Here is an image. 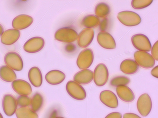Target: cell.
Here are the masks:
<instances>
[{"instance_id": "cell-31", "label": "cell", "mask_w": 158, "mask_h": 118, "mask_svg": "<svg viewBox=\"0 0 158 118\" xmlns=\"http://www.w3.org/2000/svg\"><path fill=\"white\" fill-rule=\"evenodd\" d=\"M152 55L155 60H158V41H157L151 48Z\"/></svg>"}, {"instance_id": "cell-12", "label": "cell", "mask_w": 158, "mask_h": 118, "mask_svg": "<svg viewBox=\"0 0 158 118\" xmlns=\"http://www.w3.org/2000/svg\"><path fill=\"white\" fill-rule=\"evenodd\" d=\"M100 101L107 107L111 108H116L118 106V103L116 95L109 90L102 91L99 96Z\"/></svg>"}, {"instance_id": "cell-15", "label": "cell", "mask_w": 158, "mask_h": 118, "mask_svg": "<svg viewBox=\"0 0 158 118\" xmlns=\"http://www.w3.org/2000/svg\"><path fill=\"white\" fill-rule=\"evenodd\" d=\"M93 79V72L89 69H83L77 73L74 76V81L80 84L86 85L90 83Z\"/></svg>"}, {"instance_id": "cell-13", "label": "cell", "mask_w": 158, "mask_h": 118, "mask_svg": "<svg viewBox=\"0 0 158 118\" xmlns=\"http://www.w3.org/2000/svg\"><path fill=\"white\" fill-rule=\"evenodd\" d=\"M33 18L28 15L20 14L15 17L12 20V27L18 30L24 29L30 26L33 22Z\"/></svg>"}, {"instance_id": "cell-27", "label": "cell", "mask_w": 158, "mask_h": 118, "mask_svg": "<svg viewBox=\"0 0 158 118\" xmlns=\"http://www.w3.org/2000/svg\"><path fill=\"white\" fill-rule=\"evenodd\" d=\"M130 79L127 77L123 76H119L112 78L110 82V85L113 87H118L121 85H126L129 84Z\"/></svg>"}, {"instance_id": "cell-25", "label": "cell", "mask_w": 158, "mask_h": 118, "mask_svg": "<svg viewBox=\"0 0 158 118\" xmlns=\"http://www.w3.org/2000/svg\"><path fill=\"white\" fill-rule=\"evenodd\" d=\"M43 102V97L41 94L39 92H36L31 99V109L35 112L38 111L42 108Z\"/></svg>"}, {"instance_id": "cell-23", "label": "cell", "mask_w": 158, "mask_h": 118, "mask_svg": "<svg viewBox=\"0 0 158 118\" xmlns=\"http://www.w3.org/2000/svg\"><path fill=\"white\" fill-rule=\"evenodd\" d=\"M17 118H38V116L36 112L31 108L27 107H20L16 112Z\"/></svg>"}, {"instance_id": "cell-8", "label": "cell", "mask_w": 158, "mask_h": 118, "mask_svg": "<svg viewBox=\"0 0 158 118\" xmlns=\"http://www.w3.org/2000/svg\"><path fill=\"white\" fill-rule=\"evenodd\" d=\"M2 105L4 113L9 116L13 115L15 113L18 105L15 98L10 94H6L3 96Z\"/></svg>"}, {"instance_id": "cell-17", "label": "cell", "mask_w": 158, "mask_h": 118, "mask_svg": "<svg viewBox=\"0 0 158 118\" xmlns=\"http://www.w3.org/2000/svg\"><path fill=\"white\" fill-rule=\"evenodd\" d=\"M117 94L123 101L126 102L133 101L135 98V95L132 90L126 85H121L116 88Z\"/></svg>"}, {"instance_id": "cell-19", "label": "cell", "mask_w": 158, "mask_h": 118, "mask_svg": "<svg viewBox=\"0 0 158 118\" xmlns=\"http://www.w3.org/2000/svg\"><path fill=\"white\" fill-rule=\"evenodd\" d=\"M28 78L31 84L34 87H39L41 86L43 81L41 72L36 67H33L29 70Z\"/></svg>"}, {"instance_id": "cell-10", "label": "cell", "mask_w": 158, "mask_h": 118, "mask_svg": "<svg viewBox=\"0 0 158 118\" xmlns=\"http://www.w3.org/2000/svg\"><path fill=\"white\" fill-rule=\"evenodd\" d=\"M11 86L13 90L20 95L28 96L32 92L30 84L23 80H15L12 82Z\"/></svg>"}, {"instance_id": "cell-3", "label": "cell", "mask_w": 158, "mask_h": 118, "mask_svg": "<svg viewBox=\"0 0 158 118\" xmlns=\"http://www.w3.org/2000/svg\"><path fill=\"white\" fill-rule=\"evenodd\" d=\"M66 89L68 94L75 99L82 100L86 97V92L84 88L80 84L74 81L68 82Z\"/></svg>"}, {"instance_id": "cell-33", "label": "cell", "mask_w": 158, "mask_h": 118, "mask_svg": "<svg viewBox=\"0 0 158 118\" xmlns=\"http://www.w3.org/2000/svg\"><path fill=\"white\" fill-rule=\"evenodd\" d=\"M123 118H141L136 114L132 113H127L124 114Z\"/></svg>"}, {"instance_id": "cell-22", "label": "cell", "mask_w": 158, "mask_h": 118, "mask_svg": "<svg viewBox=\"0 0 158 118\" xmlns=\"http://www.w3.org/2000/svg\"><path fill=\"white\" fill-rule=\"evenodd\" d=\"M110 6L106 3L100 2L97 4L95 8V13L98 18H105L107 17L110 12Z\"/></svg>"}, {"instance_id": "cell-5", "label": "cell", "mask_w": 158, "mask_h": 118, "mask_svg": "<svg viewBox=\"0 0 158 118\" xmlns=\"http://www.w3.org/2000/svg\"><path fill=\"white\" fill-rule=\"evenodd\" d=\"M135 61L138 65L145 69H150L154 66L155 61L149 53L144 51H137L134 55Z\"/></svg>"}, {"instance_id": "cell-28", "label": "cell", "mask_w": 158, "mask_h": 118, "mask_svg": "<svg viewBox=\"0 0 158 118\" xmlns=\"http://www.w3.org/2000/svg\"><path fill=\"white\" fill-rule=\"evenodd\" d=\"M153 0H133L131 2L132 7L135 9H140L145 8L149 6Z\"/></svg>"}, {"instance_id": "cell-36", "label": "cell", "mask_w": 158, "mask_h": 118, "mask_svg": "<svg viewBox=\"0 0 158 118\" xmlns=\"http://www.w3.org/2000/svg\"><path fill=\"white\" fill-rule=\"evenodd\" d=\"M0 118H3V116L1 113L0 112Z\"/></svg>"}, {"instance_id": "cell-29", "label": "cell", "mask_w": 158, "mask_h": 118, "mask_svg": "<svg viewBox=\"0 0 158 118\" xmlns=\"http://www.w3.org/2000/svg\"><path fill=\"white\" fill-rule=\"evenodd\" d=\"M16 100L17 105L20 107H27L31 103V99L28 96L19 95Z\"/></svg>"}, {"instance_id": "cell-1", "label": "cell", "mask_w": 158, "mask_h": 118, "mask_svg": "<svg viewBox=\"0 0 158 118\" xmlns=\"http://www.w3.org/2000/svg\"><path fill=\"white\" fill-rule=\"evenodd\" d=\"M117 18L122 24L128 26H137L141 21L140 16L135 12L131 11L120 12L118 14Z\"/></svg>"}, {"instance_id": "cell-7", "label": "cell", "mask_w": 158, "mask_h": 118, "mask_svg": "<svg viewBox=\"0 0 158 118\" xmlns=\"http://www.w3.org/2000/svg\"><path fill=\"white\" fill-rule=\"evenodd\" d=\"M152 106L151 99L148 94L143 93L138 98L137 107L139 113L143 116H147L150 112Z\"/></svg>"}, {"instance_id": "cell-6", "label": "cell", "mask_w": 158, "mask_h": 118, "mask_svg": "<svg viewBox=\"0 0 158 118\" xmlns=\"http://www.w3.org/2000/svg\"><path fill=\"white\" fill-rule=\"evenodd\" d=\"M131 41L133 46L139 51L149 52L151 49V43L148 37L141 33L132 36Z\"/></svg>"}, {"instance_id": "cell-21", "label": "cell", "mask_w": 158, "mask_h": 118, "mask_svg": "<svg viewBox=\"0 0 158 118\" xmlns=\"http://www.w3.org/2000/svg\"><path fill=\"white\" fill-rule=\"evenodd\" d=\"M23 49L29 53L38 52L42 48L40 47V37H34L27 40L24 44Z\"/></svg>"}, {"instance_id": "cell-11", "label": "cell", "mask_w": 158, "mask_h": 118, "mask_svg": "<svg viewBox=\"0 0 158 118\" xmlns=\"http://www.w3.org/2000/svg\"><path fill=\"white\" fill-rule=\"evenodd\" d=\"M97 41L99 44L104 49H112L116 48V44L114 38L107 32H100L97 35Z\"/></svg>"}, {"instance_id": "cell-2", "label": "cell", "mask_w": 158, "mask_h": 118, "mask_svg": "<svg viewBox=\"0 0 158 118\" xmlns=\"http://www.w3.org/2000/svg\"><path fill=\"white\" fill-rule=\"evenodd\" d=\"M4 61L6 65L16 71H21L23 68V62L20 56L17 53L10 51L4 57Z\"/></svg>"}, {"instance_id": "cell-18", "label": "cell", "mask_w": 158, "mask_h": 118, "mask_svg": "<svg viewBox=\"0 0 158 118\" xmlns=\"http://www.w3.org/2000/svg\"><path fill=\"white\" fill-rule=\"evenodd\" d=\"M139 65L135 61L132 59H127L123 61L120 65V69L123 73L132 74L138 70Z\"/></svg>"}, {"instance_id": "cell-35", "label": "cell", "mask_w": 158, "mask_h": 118, "mask_svg": "<svg viewBox=\"0 0 158 118\" xmlns=\"http://www.w3.org/2000/svg\"><path fill=\"white\" fill-rule=\"evenodd\" d=\"M4 32V28L3 26L0 24V37L1 36Z\"/></svg>"}, {"instance_id": "cell-30", "label": "cell", "mask_w": 158, "mask_h": 118, "mask_svg": "<svg viewBox=\"0 0 158 118\" xmlns=\"http://www.w3.org/2000/svg\"><path fill=\"white\" fill-rule=\"evenodd\" d=\"M109 20L107 18H103L99 24V29L101 32H105L108 28Z\"/></svg>"}, {"instance_id": "cell-16", "label": "cell", "mask_w": 158, "mask_h": 118, "mask_svg": "<svg viewBox=\"0 0 158 118\" xmlns=\"http://www.w3.org/2000/svg\"><path fill=\"white\" fill-rule=\"evenodd\" d=\"M65 74L59 70H54L48 72L45 76L47 82L52 85H56L62 82L65 78Z\"/></svg>"}, {"instance_id": "cell-34", "label": "cell", "mask_w": 158, "mask_h": 118, "mask_svg": "<svg viewBox=\"0 0 158 118\" xmlns=\"http://www.w3.org/2000/svg\"><path fill=\"white\" fill-rule=\"evenodd\" d=\"M151 74L153 77L158 78V66L157 65L154 68L151 70Z\"/></svg>"}, {"instance_id": "cell-32", "label": "cell", "mask_w": 158, "mask_h": 118, "mask_svg": "<svg viewBox=\"0 0 158 118\" xmlns=\"http://www.w3.org/2000/svg\"><path fill=\"white\" fill-rule=\"evenodd\" d=\"M122 115L121 113L118 112H114L108 114L105 118H122Z\"/></svg>"}, {"instance_id": "cell-4", "label": "cell", "mask_w": 158, "mask_h": 118, "mask_svg": "<svg viewBox=\"0 0 158 118\" xmlns=\"http://www.w3.org/2000/svg\"><path fill=\"white\" fill-rule=\"evenodd\" d=\"M109 72L106 66L100 63L96 67L93 73V79L95 84L98 86H102L107 82Z\"/></svg>"}, {"instance_id": "cell-14", "label": "cell", "mask_w": 158, "mask_h": 118, "mask_svg": "<svg viewBox=\"0 0 158 118\" xmlns=\"http://www.w3.org/2000/svg\"><path fill=\"white\" fill-rule=\"evenodd\" d=\"M20 35V31L15 29H10L5 30L2 35L1 41L5 45H11L16 42Z\"/></svg>"}, {"instance_id": "cell-20", "label": "cell", "mask_w": 158, "mask_h": 118, "mask_svg": "<svg viewBox=\"0 0 158 118\" xmlns=\"http://www.w3.org/2000/svg\"><path fill=\"white\" fill-rule=\"evenodd\" d=\"M0 78L3 81L12 82L17 78L16 75L13 69L6 65L0 66Z\"/></svg>"}, {"instance_id": "cell-37", "label": "cell", "mask_w": 158, "mask_h": 118, "mask_svg": "<svg viewBox=\"0 0 158 118\" xmlns=\"http://www.w3.org/2000/svg\"><path fill=\"white\" fill-rule=\"evenodd\" d=\"M56 118H64L63 117H61V116H58V117H56Z\"/></svg>"}, {"instance_id": "cell-24", "label": "cell", "mask_w": 158, "mask_h": 118, "mask_svg": "<svg viewBox=\"0 0 158 118\" xmlns=\"http://www.w3.org/2000/svg\"><path fill=\"white\" fill-rule=\"evenodd\" d=\"M94 36V30L90 28H86L81 32V47H86L92 41Z\"/></svg>"}, {"instance_id": "cell-9", "label": "cell", "mask_w": 158, "mask_h": 118, "mask_svg": "<svg viewBox=\"0 0 158 118\" xmlns=\"http://www.w3.org/2000/svg\"><path fill=\"white\" fill-rule=\"evenodd\" d=\"M94 54L92 50L88 48L81 52L77 60V64L81 69H85L89 68L94 60Z\"/></svg>"}, {"instance_id": "cell-26", "label": "cell", "mask_w": 158, "mask_h": 118, "mask_svg": "<svg viewBox=\"0 0 158 118\" xmlns=\"http://www.w3.org/2000/svg\"><path fill=\"white\" fill-rule=\"evenodd\" d=\"M99 18L94 14H89L85 16L82 20L83 25L88 28L98 26L100 22Z\"/></svg>"}]
</instances>
